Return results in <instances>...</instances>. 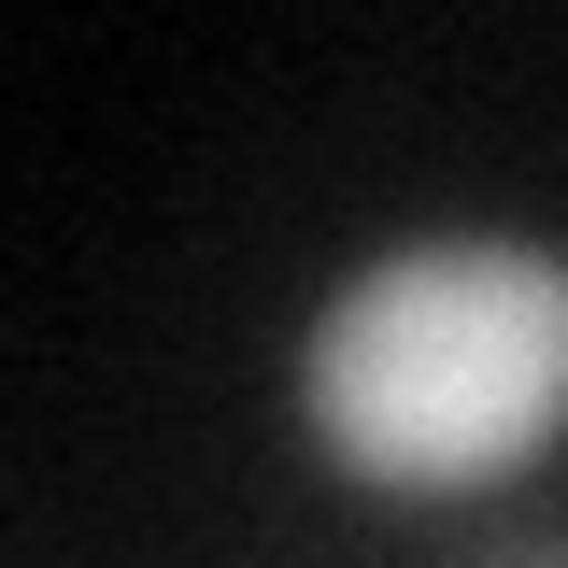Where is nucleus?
Instances as JSON below:
<instances>
[{"label": "nucleus", "mask_w": 568, "mask_h": 568, "mask_svg": "<svg viewBox=\"0 0 568 568\" xmlns=\"http://www.w3.org/2000/svg\"><path fill=\"white\" fill-rule=\"evenodd\" d=\"M511 568H568V555H511Z\"/></svg>", "instance_id": "nucleus-2"}, {"label": "nucleus", "mask_w": 568, "mask_h": 568, "mask_svg": "<svg viewBox=\"0 0 568 568\" xmlns=\"http://www.w3.org/2000/svg\"><path fill=\"white\" fill-rule=\"evenodd\" d=\"M298 440L398 511L526 484L568 440V242L426 227L342 271L298 327Z\"/></svg>", "instance_id": "nucleus-1"}]
</instances>
